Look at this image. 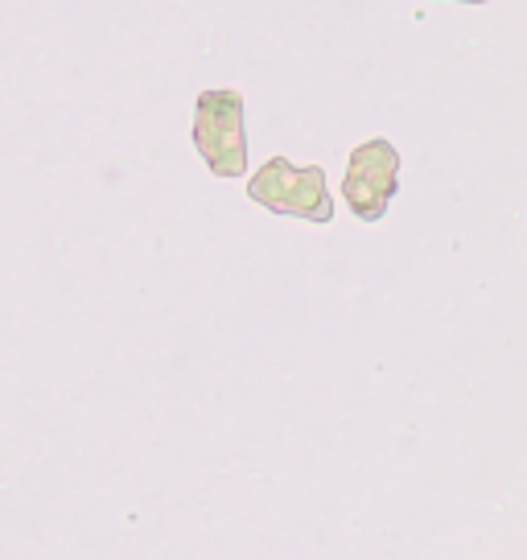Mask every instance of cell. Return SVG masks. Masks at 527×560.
<instances>
[{"instance_id":"6da1fadb","label":"cell","mask_w":527,"mask_h":560,"mask_svg":"<svg viewBox=\"0 0 527 560\" xmlns=\"http://www.w3.org/2000/svg\"><path fill=\"white\" fill-rule=\"evenodd\" d=\"M247 198L272 214H289L305 223L335 219V198H330L321 165H293L289 158H268L264 170H256L247 182Z\"/></svg>"},{"instance_id":"7a4b0ae2","label":"cell","mask_w":527,"mask_h":560,"mask_svg":"<svg viewBox=\"0 0 527 560\" xmlns=\"http://www.w3.org/2000/svg\"><path fill=\"white\" fill-rule=\"evenodd\" d=\"M194 149L214 177H239L247 170L244 95L231 88L202 91L194 100Z\"/></svg>"},{"instance_id":"3957f363","label":"cell","mask_w":527,"mask_h":560,"mask_svg":"<svg viewBox=\"0 0 527 560\" xmlns=\"http://www.w3.org/2000/svg\"><path fill=\"white\" fill-rule=\"evenodd\" d=\"M400 190V153L396 144L384 137L363 140L347 161V177H342V198L354 210V219L363 223H379L391 207V198Z\"/></svg>"},{"instance_id":"277c9868","label":"cell","mask_w":527,"mask_h":560,"mask_svg":"<svg viewBox=\"0 0 527 560\" xmlns=\"http://www.w3.org/2000/svg\"><path fill=\"white\" fill-rule=\"evenodd\" d=\"M454 4H491V0H454Z\"/></svg>"}]
</instances>
